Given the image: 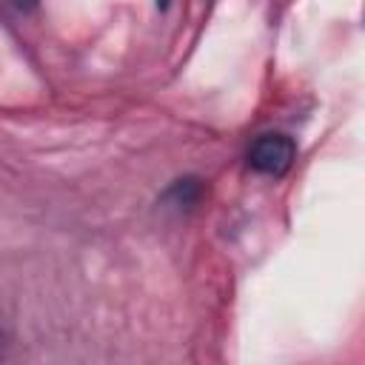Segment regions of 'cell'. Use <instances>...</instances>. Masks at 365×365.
<instances>
[{
    "mask_svg": "<svg viewBox=\"0 0 365 365\" xmlns=\"http://www.w3.org/2000/svg\"><path fill=\"white\" fill-rule=\"evenodd\" d=\"M294 143L285 137V134H262L251 151H248V163L254 171L259 174H268V177H282L291 163H294Z\"/></svg>",
    "mask_w": 365,
    "mask_h": 365,
    "instance_id": "6da1fadb",
    "label": "cell"
},
{
    "mask_svg": "<svg viewBox=\"0 0 365 365\" xmlns=\"http://www.w3.org/2000/svg\"><path fill=\"white\" fill-rule=\"evenodd\" d=\"M197 197H200V180H177L174 188L168 191V200L174 205H180V208L182 205H194Z\"/></svg>",
    "mask_w": 365,
    "mask_h": 365,
    "instance_id": "7a4b0ae2",
    "label": "cell"
},
{
    "mask_svg": "<svg viewBox=\"0 0 365 365\" xmlns=\"http://www.w3.org/2000/svg\"><path fill=\"white\" fill-rule=\"evenodd\" d=\"M14 3H17V6H20V9H31V6H34V3H37V0H14Z\"/></svg>",
    "mask_w": 365,
    "mask_h": 365,
    "instance_id": "3957f363",
    "label": "cell"
},
{
    "mask_svg": "<svg viewBox=\"0 0 365 365\" xmlns=\"http://www.w3.org/2000/svg\"><path fill=\"white\" fill-rule=\"evenodd\" d=\"M157 3H160V6H165V3H168V0H157Z\"/></svg>",
    "mask_w": 365,
    "mask_h": 365,
    "instance_id": "277c9868",
    "label": "cell"
}]
</instances>
